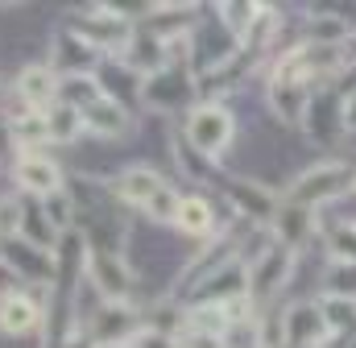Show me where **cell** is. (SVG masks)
<instances>
[{"label": "cell", "mask_w": 356, "mask_h": 348, "mask_svg": "<svg viewBox=\"0 0 356 348\" xmlns=\"http://www.w3.org/2000/svg\"><path fill=\"white\" fill-rule=\"evenodd\" d=\"M67 29H75L95 50H108L120 58L137 33V21L129 13H120V4H91L83 13H67Z\"/></svg>", "instance_id": "1"}, {"label": "cell", "mask_w": 356, "mask_h": 348, "mask_svg": "<svg viewBox=\"0 0 356 348\" xmlns=\"http://www.w3.org/2000/svg\"><path fill=\"white\" fill-rule=\"evenodd\" d=\"M232 137H236V116L220 100H203V104H195L186 112V145L203 162L224 158V150L232 145Z\"/></svg>", "instance_id": "2"}, {"label": "cell", "mask_w": 356, "mask_h": 348, "mask_svg": "<svg viewBox=\"0 0 356 348\" xmlns=\"http://www.w3.org/2000/svg\"><path fill=\"white\" fill-rule=\"evenodd\" d=\"M353 182H356L353 166H344V162H319V166H311V171L298 174L282 199H290V203H298V207L319 212V207L336 203L340 195H348V191H353Z\"/></svg>", "instance_id": "3"}, {"label": "cell", "mask_w": 356, "mask_h": 348, "mask_svg": "<svg viewBox=\"0 0 356 348\" xmlns=\"http://www.w3.org/2000/svg\"><path fill=\"white\" fill-rule=\"evenodd\" d=\"M294 249H286V245H277V241H269L266 249L253 258L249 265V303H253V311H273V303H277V294L286 290V282H290V274H294Z\"/></svg>", "instance_id": "4"}, {"label": "cell", "mask_w": 356, "mask_h": 348, "mask_svg": "<svg viewBox=\"0 0 356 348\" xmlns=\"http://www.w3.org/2000/svg\"><path fill=\"white\" fill-rule=\"evenodd\" d=\"M199 95V75L191 63H170L166 71L141 79V104L154 108V112H182V108H195L191 100Z\"/></svg>", "instance_id": "5"}, {"label": "cell", "mask_w": 356, "mask_h": 348, "mask_svg": "<svg viewBox=\"0 0 356 348\" xmlns=\"http://www.w3.org/2000/svg\"><path fill=\"white\" fill-rule=\"evenodd\" d=\"M311 100H315V84H307L302 75H294L282 63L273 67V75H269V108L277 112L282 125L298 129L307 120V112H311Z\"/></svg>", "instance_id": "6"}, {"label": "cell", "mask_w": 356, "mask_h": 348, "mask_svg": "<svg viewBox=\"0 0 356 348\" xmlns=\"http://www.w3.org/2000/svg\"><path fill=\"white\" fill-rule=\"evenodd\" d=\"M137 332H145V315L137 307H129V303H104L88 319V340L95 348H120Z\"/></svg>", "instance_id": "7"}, {"label": "cell", "mask_w": 356, "mask_h": 348, "mask_svg": "<svg viewBox=\"0 0 356 348\" xmlns=\"http://www.w3.org/2000/svg\"><path fill=\"white\" fill-rule=\"evenodd\" d=\"M8 174H13L17 191H21V195H29V199H50V195L67 191L63 166H58L50 154H42V150H33V154H17Z\"/></svg>", "instance_id": "8"}, {"label": "cell", "mask_w": 356, "mask_h": 348, "mask_svg": "<svg viewBox=\"0 0 356 348\" xmlns=\"http://www.w3.org/2000/svg\"><path fill=\"white\" fill-rule=\"evenodd\" d=\"M88 278H91V286H95V294H99L104 303H129V294H133V269H129L124 253L91 249Z\"/></svg>", "instance_id": "9"}, {"label": "cell", "mask_w": 356, "mask_h": 348, "mask_svg": "<svg viewBox=\"0 0 356 348\" xmlns=\"http://www.w3.org/2000/svg\"><path fill=\"white\" fill-rule=\"evenodd\" d=\"M0 258L17 269V278H29V282H38L42 290H46V286L54 290L58 258H54L50 249H38V245H29L25 237H13V241H0Z\"/></svg>", "instance_id": "10"}, {"label": "cell", "mask_w": 356, "mask_h": 348, "mask_svg": "<svg viewBox=\"0 0 356 348\" xmlns=\"http://www.w3.org/2000/svg\"><path fill=\"white\" fill-rule=\"evenodd\" d=\"M336 340L323 315V303H294L286 311V348H327Z\"/></svg>", "instance_id": "11"}, {"label": "cell", "mask_w": 356, "mask_h": 348, "mask_svg": "<svg viewBox=\"0 0 356 348\" xmlns=\"http://www.w3.org/2000/svg\"><path fill=\"white\" fill-rule=\"evenodd\" d=\"M83 133L99 141H124L133 133V108L112 95H99L95 104L83 108Z\"/></svg>", "instance_id": "12"}, {"label": "cell", "mask_w": 356, "mask_h": 348, "mask_svg": "<svg viewBox=\"0 0 356 348\" xmlns=\"http://www.w3.org/2000/svg\"><path fill=\"white\" fill-rule=\"evenodd\" d=\"M99 58V50L95 46H88L75 29H58L54 33V42H50V71L58 75V79H71V75H91V63Z\"/></svg>", "instance_id": "13"}, {"label": "cell", "mask_w": 356, "mask_h": 348, "mask_svg": "<svg viewBox=\"0 0 356 348\" xmlns=\"http://www.w3.org/2000/svg\"><path fill=\"white\" fill-rule=\"evenodd\" d=\"M116 63H124L137 79H149V75H158V71L170 67V42H162L158 33H149L145 25H137L133 42L124 46V54H120Z\"/></svg>", "instance_id": "14"}, {"label": "cell", "mask_w": 356, "mask_h": 348, "mask_svg": "<svg viewBox=\"0 0 356 348\" xmlns=\"http://www.w3.org/2000/svg\"><path fill=\"white\" fill-rule=\"evenodd\" d=\"M42 319H46L42 290H13L8 299H0V332L4 336H29L42 328Z\"/></svg>", "instance_id": "15"}, {"label": "cell", "mask_w": 356, "mask_h": 348, "mask_svg": "<svg viewBox=\"0 0 356 348\" xmlns=\"http://www.w3.org/2000/svg\"><path fill=\"white\" fill-rule=\"evenodd\" d=\"M162 187H166L162 174L154 171V166H145V162H137V166H124V171L116 174V182H112V199L124 203V207H133V212H145V203H149Z\"/></svg>", "instance_id": "16"}, {"label": "cell", "mask_w": 356, "mask_h": 348, "mask_svg": "<svg viewBox=\"0 0 356 348\" xmlns=\"http://www.w3.org/2000/svg\"><path fill=\"white\" fill-rule=\"evenodd\" d=\"M315 224H319V212L298 207V203H290V199H282V203H277V212H273V220H269L273 241H277V245H286V249H294V253L315 237Z\"/></svg>", "instance_id": "17"}, {"label": "cell", "mask_w": 356, "mask_h": 348, "mask_svg": "<svg viewBox=\"0 0 356 348\" xmlns=\"http://www.w3.org/2000/svg\"><path fill=\"white\" fill-rule=\"evenodd\" d=\"M13 95L38 112H46L50 104H58V75L50 71V63H29L17 71V84H13Z\"/></svg>", "instance_id": "18"}, {"label": "cell", "mask_w": 356, "mask_h": 348, "mask_svg": "<svg viewBox=\"0 0 356 348\" xmlns=\"http://www.w3.org/2000/svg\"><path fill=\"white\" fill-rule=\"evenodd\" d=\"M224 191H228V199H232V207L241 212V216H249V220H257V224H269L273 220V212H277V195H269L261 182H253V178H224Z\"/></svg>", "instance_id": "19"}, {"label": "cell", "mask_w": 356, "mask_h": 348, "mask_svg": "<svg viewBox=\"0 0 356 348\" xmlns=\"http://www.w3.org/2000/svg\"><path fill=\"white\" fill-rule=\"evenodd\" d=\"M175 228L182 232V237L207 245V237L220 228V220H216V199H207V195H182V207H178Z\"/></svg>", "instance_id": "20"}, {"label": "cell", "mask_w": 356, "mask_h": 348, "mask_svg": "<svg viewBox=\"0 0 356 348\" xmlns=\"http://www.w3.org/2000/svg\"><path fill=\"white\" fill-rule=\"evenodd\" d=\"M21 237L29 241V245H38V249H58V232H54V224H50V216H46V207H42V199H29V195H21Z\"/></svg>", "instance_id": "21"}, {"label": "cell", "mask_w": 356, "mask_h": 348, "mask_svg": "<svg viewBox=\"0 0 356 348\" xmlns=\"http://www.w3.org/2000/svg\"><path fill=\"white\" fill-rule=\"evenodd\" d=\"M307 42H315V46H344V42H353V25H348V17H340L332 8L311 13L307 17Z\"/></svg>", "instance_id": "22"}, {"label": "cell", "mask_w": 356, "mask_h": 348, "mask_svg": "<svg viewBox=\"0 0 356 348\" xmlns=\"http://www.w3.org/2000/svg\"><path fill=\"white\" fill-rule=\"evenodd\" d=\"M46 129H50V145H75L83 137V112L58 100L46 108Z\"/></svg>", "instance_id": "23"}, {"label": "cell", "mask_w": 356, "mask_h": 348, "mask_svg": "<svg viewBox=\"0 0 356 348\" xmlns=\"http://www.w3.org/2000/svg\"><path fill=\"white\" fill-rule=\"evenodd\" d=\"M104 95V84H99V75H71V79H58V100L63 104H71V108H88Z\"/></svg>", "instance_id": "24"}, {"label": "cell", "mask_w": 356, "mask_h": 348, "mask_svg": "<svg viewBox=\"0 0 356 348\" xmlns=\"http://www.w3.org/2000/svg\"><path fill=\"white\" fill-rule=\"evenodd\" d=\"M257 13H261V4H216V17H220V25H224V33H232L236 42H245L249 38V29L257 25Z\"/></svg>", "instance_id": "25"}, {"label": "cell", "mask_w": 356, "mask_h": 348, "mask_svg": "<svg viewBox=\"0 0 356 348\" xmlns=\"http://www.w3.org/2000/svg\"><path fill=\"white\" fill-rule=\"evenodd\" d=\"M323 299H348L356 303V265L353 261H332L323 274Z\"/></svg>", "instance_id": "26"}, {"label": "cell", "mask_w": 356, "mask_h": 348, "mask_svg": "<svg viewBox=\"0 0 356 348\" xmlns=\"http://www.w3.org/2000/svg\"><path fill=\"white\" fill-rule=\"evenodd\" d=\"M42 207H46V216H50V224H54V232H58V237L75 232L79 216H75V195H71V191H58V195L42 199Z\"/></svg>", "instance_id": "27"}, {"label": "cell", "mask_w": 356, "mask_h": 348, "mask_svg": "<svg viewBox=\"0 0 356 348\" xmlns=\"http://www.w3.org/2000/svg\"><path fill=\"white\" fill-rule=\"evenodd\" d=\"M319 303H323V315H327L332 336H353L356 332V303H348V299H319Z\"/></svg>", "instance_id": "28"}, {"label": "cell", "mask_w": 356, "mask_h": 348, "mask_svg": "<svg viewBox=\"0 0 356 348\" xmlns=\"http://www.w3.org/2000/svg\"><path fill=\"white\" fill-rule=\"evenodd\" d=\"M178 207H182V195L166 182V187L145 203V216H149L154 224H178Z\"/></svg>", "instance_id": "29"}, {"label": "cell", "mask_w": 356, "mask_h": 348, "mask_svg": "<svg viewBox=\"0 0 356 348\" xmlns=\"http://www.w3.org/2000/svg\"><path fill=\"white\" fill-rule=\"evenodd\" d=\"M327 245H332V258H336V261H353V265H356V224L336 228V232L327 237Z\"/></svg>", "instance_id": "30"}, {"label": "cell", "mask_w": 356, "mask_h": 348, "mask_svg": "<svg viewBox=\"0 0 356 348\" xmlns=\"http://www.w3.org/2000/svg\"><path fill=\"white\" fill-rule=\"evenodd\" d=\"M21 237V199H0V241Z\"/></svg>", "instance_id": "31"}, {"label": "cell", "mask_w": 356, "mask_h": 348, "mask_svg": "<svg viewBox=\"0 0 356 348\" xmlns=\"http://www.w3.org/2000/svg\"><path fill=\"white\" fill-rule=\"evenodd\" d=\"M175 340H178V348H228V340H224V336H207V332H186V328L178 332Z\"/></svg>", "instance_id": "32"}, {"label": "cell", "mask_w": 356, "mask_h": 348, "mask_svg": "<svg viewBox=\"0 0 356 348\" xmlns=\"http://www.w3.org/2000/svg\"><path fill=\"white\" fill-rule=\"evenodd\" d=\"M13 290H21V278H17V269L8 261L0 258V299H8Z\"/></svg>", "instance_id": "33"}, {"label": "cell", "mask_w": 356, "mask_h": 348, "mask_svg": "<svg viewBox=\"0 0 356 348\" xmlns=\"http://www.w3.org/2000/svg\"><path fill=\"white\" fill-rule=\"evenodd\" d=\"M340 125H344L348 133H356V91H348L344 104H340Z\"/></svg>", "instance_id": "34"}, {"label": "cell", "mask_w": 356, "mask_h": 348, "mask_svg": "<svg viewBox=\"0 0 356 348\" xmlns=\"http://www.w3.org/2000/svg\"><path fill=\"white\" fill-rule=\"evenodd\" d=\"M8 154L17 158V145H13V129H8V116L0 112V162H4Z\"/></svg>", "instance_id": "35"}, {"label": "cell", "mask_w": 356, "mask_h": 348, "mask_svg": "<svg viewBox=\"0 0 356 348\" xmlns=\"http://www.w3.org/2000/svg\"><path fill=\"white\" fill-rule=\"evenodd\" d=\"M8 95H13V87L4 84V75H0V108H4V100H8Z\"/></svg>", "instance_id": "36"}, {"label": "cell", "mask_w": 356, "mask_h": 348, "mask_svg": "<svg viewBox=\"0 0 356 348\" xmlns=\"http://www.w3.org/2000/svg\"><path fill=\"white\" fill-rule=\"evenodd\" d=\"M353 191H356V182H353Z\"/></svg>", "instance_id": "37"}, {"label": "cell", "mask_w": 356, "mask_h": 348, "mask_svg": "<svg viewBox=\"0 0 356 348\" xmlns=\"http://www.w3.org/2000/svg\"><path fill=\"white\" fill-rule=\"evenodd\" d=\"M120 348H129V345H120Z\"/></svg>", "instance_id": "38"}]
</instances>
